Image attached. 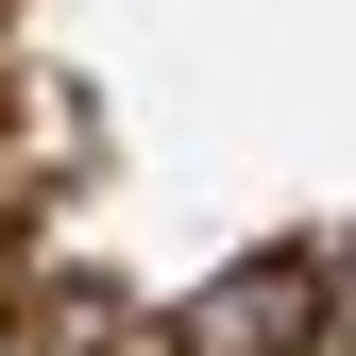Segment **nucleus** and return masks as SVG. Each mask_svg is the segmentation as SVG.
Listing matches in <instances>:
<instances>
[{
  "mask_svg": "<svg viewBox=\"0 0 356 356\" xmlns=\"http://www.w3.org/2000/svg\"><path fill=\"white\" fill-rule=\"evenodd\" d=\"M305 305H323V254H254V272L187 323V356H289V339H305Z\"/></svg>",
  "mask_w": 356,
  "mask_h": 356,
  "instance_id": "1",
  "label": "nucleus"
},
{
  "mask_svg": "<svg viewBox=\"0 0 356 356\" xmlns=\"http://www.w3.org/2000/svg\"><path fill=\"white\" fill-rule=\"evenodd\" d=\"M17 356H187V323H153L136 289H34L17 305Z\"/></svg>",
  "mask_w": 356,
  "mask_h": 356,
  "instance_id": "2",
  "label": "nucleus"
}]
</instances>
